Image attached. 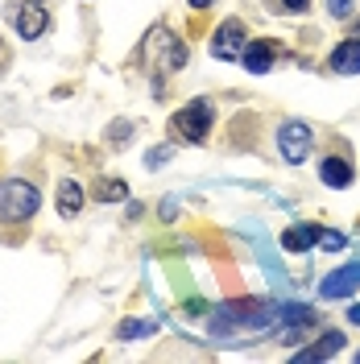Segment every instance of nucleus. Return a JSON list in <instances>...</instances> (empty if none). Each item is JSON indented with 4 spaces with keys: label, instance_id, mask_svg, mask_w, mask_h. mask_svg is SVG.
Here are the masks:
<instances>
[{
    "label": "nucleus",
    "instance_id": "obj_5",
    "mask_svg": "<svg viewBox=\"0 0 360 364\" xmlns=\"http://www.w3.org/2000/svg\"><path fill=\"white\" fill-rule=\"evenodd\" d=\"M356 290H360V261H348V265H339L336 273H327L319 282V294L323 298H348Z\"/></svg>",
    "mask_w": 360,
    "mask_h": 364
},
{
    "label": "nucleus",
    "instance_id": "obj_20",
    "mask_svg": "<svg viewBox=\"0 0 360 364\" xmlns=\"http://www.w3.org/2000/svg\"><path fill=\"white\" fill-rule=\"evenodd\" d=\"M282 4H286V9H290V13H302V9H307V4H311V0H282Z\"/></svg>",
    "mask_w": 360,
    "mask_h": 364
},
{
    "label": "nucleus",
    "instance_id": "obj_7",
    "mask_svg": "<svg viewBox=\"0 0 360 364\" xmlns=\"http://www.w3.org/2000/svg\"><path fill=\"white\" fill-rule=\"evenodd\" d=\"M46 29H50V13H46L42 4H21L17 9V33H21L25 42L42 38Z\"/></svg>",
    "mask_w": 360,
    "mask_h": 364
},
{
    "label": "nucleus",
    "instance_id": "obj_8",
    "mask_svg": "<svg viewBox=\"0 0 360 364\" xmlns=\"http://www.w3.org/2000/svg\"><path fill=\"white\" fill-rule=\"evenodd\" d=\"M319 236H323V228L319 224H290L286 228V236H282V249L286 252H307L319 245Z\"/></svg>",
    "mask_w": 360,
    "mask_h": 364
},
{
    "label": "nucleus",
    "instance_id": "obj_12",
    "mask_svg": "<svg viewBox=\"0 0 360 364\" xmlns=\"http://www.w3.org/2000/svg\"><path fill=\"white\" fill-rule=\"evenodd\" d=\"M332 70L336 75H360V38H348L332 50Z\"/></svg>",
    "mask_w": 360,
    "mask_h": 364
},
{
    "label": "nucleus",
    "instance_id": "obj_1",
    "mask_svg": "<svg viewBox=\"0 0 360 364\" xmlns=\"http://www.w3.org/2000/svg\"><path fill=\"white\" fill-rule=\"evenodd\" d=\"M42 207V195L33 182H21V178H9L0 182V224H25L33 220Z\"/></svg>",
    "mask_w": 360,
    "mask_h": 364
},
{
    "label": "nucleus",
    "instance_id": "obj_4",
    "mask_svg": "<svg viewBox=\"0 0 360 364\" xmlns=\"http://www.w3.org/2000/svg\"><path fill=\"white\" fill-rule=\"evenodd\" d=\"M277 149H282V158L290 161V166L307 161V154H311V129L302 120H286L277 129Z\"/></svg>",
    "mask_w": 360,
    "mask_h": 364
},
{
    "label": "nucleus",
    "instance_id": "obj_13",
    "mask_svg": "<svg viewBox=\"0 0 360 364\" xmlns=\"http://www.w3.org/2000/svg\"><path fill=\"white\" fill-rule=\"evenodd\" d=\"M83 211V186L79 182H70V178H63L58 182V215H79Z\"/></svg>",
    "mask_w": 360,
    "mask_h": 364
},
{
    "label": "nucleus",
    "instance_id": "obj_15",
    "mask_svg": "<svg viewBox=\"0 0 360 364\" xmlns=\"http://www.w3.org/2000/svg\"><path fill=\"white\" fill-rule=\"evenodd\" d=\"M95 199H104V203H120V199H129V186L120 178H104L95 182Z\"/></svg>",
    "mask_w": 360,
    "mask_h": 364
},
{
    "label": "nucleus",
    "instance_id": "obj_10",
    "mask_svg": "<svg viewBox=\"0 0 360 364\" xmlns=\"http://www.w3.org/2000/svg\"><path fill=\"white\" fill-rule=\"evenodd\" d=\"M344 352V336L339 331H327L323 340H315L311 348H302V352H294V360L311 364V360H332V356H339Z\"/></svg>",
    "mask_w": 360,
    "mask_h": 364
},
{
    "label": "nucleus",
    "instance_id": "obj_24",
    "mask_svg": "<svg viewBox=\"0 0 360 364\" xmlns=\"http://www.w3.org/2000/svg\"><path fill=\"white\" fill-rule=\"evenodd\" d=\"M356 38H360V29H356Z\"/></svg>",
    "mask_w": 360,
    "mask_h": 364
},
{
    "label": "nucleus",
    "instance_id": "obj_18",
    "mask_svg": "<svg viewBox=\"0 0 360 364\" xmlns=\"http://www.w3.org/2000/svg\"><path fill=\"white\" fill-rule=\"evenodd\" d=\"M327 13L339 17V21H344V17H352V0H327Z\"/></svg>",
    "mask_w": 360,
    "mask_h": 364
},
{
    "label": "nucleus",
    "instance_id": "obj_11",
    "mask_svg": "<svg viewBox=\"0 0 360 364\" xmlns=\"http://www.w3.org/2000/svg\"><path fill=\"white\" fill-rule=\"evenodd\" d=\"M319 178L327 182L332 191L352 186V161H348V158H323V161H319Z\"/></svg>",
    "mask_w": 360,
    "mask_h": 364
},
{
    "label": "nucleus",
    "instance_id": "obj_17",
    "mask_svg": "<svg viewBox=\"0 0 360 364\" xmlns=\"http://www.w3.org/2000/svg\"><path fill=\"white\" fill-rule=\"evenodd\" d=\"M319 245H323L327 252H339V249H348V236H344V232H336V228H323Z\"/></svg>",
    "mask_w": 360,
    "mask_h": 364
},
{
    "label": "nucleus",
    "instance_id": "obj_6",
    "mask_svg": "<svg viewBox=\"0 0 360 364\" xmlns=\"http://www.w3.org/2000/svg\"><path fill=\"white\" fill-rule=\"evenodd\" d=\"M240 50H245V25L224 21L216 29V38H211V54L224 58V63H232V58H240Z\"/></svg>",
    "mask_w": 360,
    "mask_h": 364
},
{
    "label": "nucleus",
    "instance_id": "obj_3",
    "mask_svg": "<svg viewBox=\"0 0 360 364\" xmlns=\"http://www.w3.org/2000/svg\"><path fill=\"white\" fill-rule=\"evenodd\" d=\"M145 54L154 58V67L158 70H179L186 63V50L174 33H166V29H154L149 33V42H145Z\"/></svg>",
    "mask_w": 360,
    "mask_h": 364
},
{
    "label": "nucleus",
    "instance_id": "obj_14",
    "mask_svg": "<svg viewBox=\"0 0 360 364\" xmlns=\"http://www.w3.org/2000/svg\"><path fill=\"white\" fill-rule=\"evenodd\" d=\"M253 245H257V252H261V257H265V269H270L273 286H286V277H282V265H277V257H273L270 240H265V232H261V236H253Z\"/></svg>",
    "mask_w": 360,
    "mask_h": 364
},
{
    "label": "nucleus",
    "instance_id": "obj_2",
    "mask_svg": "<svg viewBox=\"0 0 360 364\" xmlns=\"http://www.w3.org/2000/svg\"><path fill=\"white\" fill-rule=\"evenodd\" d=\"M211 120H216L211 104H207V100H195V104H186L182 112L170 116V133L179 136V141H186V145H203L207 133H211Z\"/></svg>",
    "mask_w": 360,
    "mask_h": 364
},
{
    "label": "nucleus",
    "instance_id": "obj_9",
    "mask_svg": "<svg viewBox=\"0 0 360 364\" xmlns=\"http://www.w3.org/2000/svg\"><path fill=\"white\" fill-rule=\"evenodd\" d=\"M273 58H277V46H270V42H245V50H240V63L253 75H265L273 67Z\"/></svg>",
    "mask_w": 360,
    "mask_h": 364
},
{
    "label": "nucleus",
    "instance_id": "obj_16",
    "mask_svg": "<svg viewBox=\"0 0 360 364\" xmlns=\"http://www.w3.org/2000/svg\"><path fill=\"white\" fill-rule=\"evenodd\" d=\"M149 331H158L154 318H129V323H120V340H141V336H149Z\"/></svg>",
    "mask_w": 360,
    "mask_h": 364
},
{
    "label": "nucleus",
    "instance_id": "obj_21",
    "mask_svg": "<svg viewBox=\"0 0 360 364\" xmlns=\"http://www.w3.org/2000/svg\"><path fill=\"white\" fill-rule=\"evenodd\" d=\"M348 318H352V323L360 327V306H348Z\"/></svg>",
    "mask_w": 360,
    "mask_h": 364
},
{
    "label": "nucleus",
    "instance_id": "obj_23",
    "mask_svg": "<svg viewBox=\"0 0 360 364\" xmlns=\"http://www.w3.org/2000/svg\"><path fill=\"white\" fill-rule=\"evenodd\" d=\"M356 360H360V352H356Z\"/></svg>",
    "mask_w": 360,
    "mask_h": 364
},
{
    "label": "nucleus",
    "instance_id": "obj_22",
    "mask_svg": "<svg viewBox=\"0 0 360 364\" xmlns=\"http://www.w3.org/2000/svg\"><path fill=\"white\" fill-rule=\"evenodd\" d=\"M191 4H195V9H211V4H216V0H191Z\"/></svg>",
    "mask_w": 360,
    "mask_h": 364
},
{
    "label": "nucleus",
    "instance_id": "obj_19",
    "mask_svg": "<svg viewBox=\"0 0 360 364\" xmlns=\"http://www.w3.org/2000/svg\"><path fill=\"white\" fill-rule=\"evenodd\" d=\"M162 161H170V149H166V145H162V149H149V154H145V166H149V170H158Z\"/></svg>",
    "mask_w": 360,
    "mask_h": 364
}]
</instances>
